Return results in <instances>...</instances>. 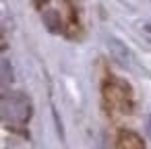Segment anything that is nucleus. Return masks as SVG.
Here are the masks:
<instances>
[{
    "mask_svg": "<svg viewBox=\"0 0 151 149\" xmlns=\"http://www.w3.org/2000/svg\"><path fill=\"white\" fill-rule=\"evenodd\" d=\"M31 118V101L23 93L0 95V120L9 128H21Z\"/></svg>",
    "mask_w": 151,
    "mask_h": 149,
    "instance_id": "1",
    "label": "nucleus"
},
{
    "mask_svg": "<svg viewBox=\"0 0 151 149\" xmlns=\"http://www.w3.org/2000/svg\"><path fill=\"white\" fill-rule=\"evenodd\" d=\"M104 95V106L112 114H128L132 110V91L124 81L110 79L101 87Z\"/></svg>",
    "mask_w": 151,
    "mask_h": 149,
    "instance_id": "2",
    "label": "nucleus"
},
{
    "mask_svg": "<svg viewBox=\"0 0 151 149\" xmlns=\"http://www.w3.org/2000/svg\"><path fill=\"white\" fill-rule=\"evenodd\" d=\"M116 149H145V143L137 132L120 130L116 137Z\"/></svg>",
    "mask_w": 151,
    "mask_h": 149,
    "instance_id": "3",
    "label": "nucleus"
},
{
    "mask_svg": "<svg viewBox=\"0 0 151 149\" xmlns=\"http://www.w3.org/2000/svg\"><path fill=\"white\" fill-rule=\"evenodd\" d=\"M13 81V68H11V62L6 60V56L0 52V87H4Z\"/></svg>",
    "mask_w": 151,
    "mask_h": 149,
    "instance_id": "4",
    "label": "nucleus"
},
{
    "mask_svg": "<svg viewBox=\"0 0 151 149\" xmlns=\"http://www.w3.org/2000/svg\"><path fill=\"white\" fill-rule=\"evenodd\" d=\"M149 137H151V118H149Z\"/></svg>",
    "mask_w": 151,
    "mask_h": 149,
    "instance_id": "5",
    "label": "nucleus"
}]
</instances>
